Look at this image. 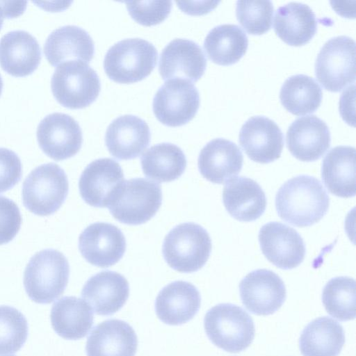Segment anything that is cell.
I'll return each instance as SVG.
<instances>
[{
    "label": "cell",
    "instance_id": "cell-21",
    "mask_svg": "<svg viewBox=\"0 0 356 356\" xmlns=\"http://www.w3.org/2000/svg\"><path fill=\"white\" fill-rule=\"evenodd\" d=\"M243 156L232 141L215 138L201 149L197 161L201 175L214 184H224L235 177L241 170Z\"/></svg>",
    "mask_w": 356,
    "mask_h": 356
},
{
    "label": "cell",
    "instance_id": "cell-42",
    "mask_svg": "<svg viewBox=\"0 0 356 356\" xmlns=\"http://www.w3.org/2000/svg\"><path fill=\"white\" fill-rule=\"evenodd\" d=\"M2 88H3V80H2V78H1V74H0V95H1V92H2Z\"/></svg>",
    "mask_w": 356,
    "mask_h": 356
},
{
    "label": "cell",
    "instance_id": "cell-36",
    "mask_svg": "<svg viewBox=\"0 0 356 356\" xmlns=\"http://www.w3.org/2000/svg\"><path fill=\"white\" fill-rule=\"evenodd\" d=\"M273 11L270 1H237L236 4L238 21L252 35H261L270 29Z\"/></svg>",
    "mask_w": 356,
    "mask_h": 356
},
{
    "label": "cell",
    "instance_id": "cell-3",
    "mask_svg": "<svg viewBox=\"0 0 356 356\" xmlns=\"http://www.w3.org/2000/svg\"><path fill=\"white\" fill-rule=\"evenodd\" d=\"M204 327L210 341L229 353L244 350L254 337L251 316L242 307L231 303L211 307L205 314Z\"/></svg>",
    "mask_w": 356,
    "mask_h": 356
},
{
    "label": "cell",
    "instance_id": "cell-39",
    "mask_svg": "<svg viewBox=\"0 0 356 356\" xmlns=\"http://www.w3.org/2000/svg\"><path fill=\"white\" fill-rule=\"evenodd\" d=\"M22 177L20 159L13 151L0 147V193L11 189Z\"/></svg>",
    "mask_w": 356,
    "mask_h": 356
},
{
    "label": "cell",
    "instance_id": "cell-32",
    "mask_svg": "<svg viewBox=\"0 0 356 356\" xmlns=\"http://www.w3.org/2000/svg\"><path fill=\"white\" fill-rule=\"evenodd\" d=\"M140 163L147 177L161 183L178 179L184 172L187 161L180 147L163 143L149 148L140 157Z\"/></svg>",
    "mask_w": 356,
    "mask_h": 356
},
{
    "label": "cell",
    "instance_id": "cell-33",
    "mask_svg": "<svg viewBox=\"0 0 356 356\" xmlns=\"http://www.w3.org/2000/svg\"><path fill=\"white\" fill-rule=\"evenodd\" d=\"M319 84L305 74L291 76L282 84L280 99L284 107L296 115L314 112L322 100Z\"/></svg>",
    "mask_w": 356,
    "mask_h": 356
},
{
    "label": "cell",
    "instance_id": "cell-17",
    "mask_svg": "<svg viewBox=\"0 0 356 356\" xmlns=\"http://www.w3.org/2000/svg\"><path fill=\"white\" fill-rule=\"evenodd\" d=\"M206 66L205 55L196 42L177 38L163 49L159 70L163 80L179 79L192 83L202 77Z\"/></svg>",
    "mask_w": 356,
    "mask_h": 356
},
{
    "label": "cell",
    "instance_id": "cell-16",
    "mask_svg": "<svg viewBox=\"0 0 356 356\" xmlns=\"http://www.w3.org/2000/svg\"><path fill=\"white\" fill-rule=\"evenodd\" d=\"M238 141L251 160L259 163H268L280 157L284 136L273 120L257 115L250 118L242 125Z\"/></svg>",
    "mask_w": 356,
    "mask_h": 356
},
{
    "label": "cell",
    "instance_id": "cell-27",
    "mask_svg": "<svg viewBox=\"0 0 356 356\" xmlns=\"http://www.w3.org/2000/svg\"><path fill=\"white\" fill-rule=\"evenodd\" d=\"M321 178L332 194L346 198L355 196V147L340 145L331 149L323 160Z\"/></svg>",
    "mask_w": 356,
    "mask_h": 356
},
{
    "label": "cell",
    "instance_id": "cell-24",
    "mask_svg": "<svg viewBox=\"0 0 356 356\" xmlns=\"http://www.w3.org/2000/svg\"><path fill=\"white\" fill-rule=\"evenodd\" d=\"M41 60V49L31 33L15 30L6 33L0 40V65L8 74L25 76L32 74Z\"/></svg>",
    "mask_w": 356,
    "mask_h": 356
},
{
    "label": "cell",
    "instance_id": "cell-15",
    "mask_svg": "<svg viewBox=\"0 0 356 356\" xmlns=\"http://www.w3.org/2000/svg\"><path fill=\"white\" fill-rule=\"evenodd\" d=\"M124 180L123 170L117 161L110 158L96 159L81 175L80 195L92 207H108Z\"/></svg>",
    "mask_w": 356,
    "mask_h": 356
},
{
    "label": "cell",
    "instance_id": "cell-23",
    "mask_svg": "<svg viewBox=\"0 0 356 356\" xmlns=\"http://www.w3.org/2000/svg\"><path fill=\"white\" fill-rule=\"evenodd\" d=\"M201 296L191 283L175 281L164 286L155 300L158 318L171 325L184 324L191 320L200 309Z\"/></svg>",
    "mask_w": 356,
    "mask_h": 356
},
{
    "label": "cell",
    "instance_id": "cell-13",
    "mask_svg": "<svg viewBox=\"0 0 356 356\" xmlns=\"http://www.w3.org/2000/svg\"><path fill=\"white\" fill-rule=\"evenodd\" d=\"M258 238L264 255L279 268H295L305 259L306 250L302 238L286 225L268 222L260 229Z\"/></svg>",
    "mask_w": 356,
    "mask_h": 356
},
{
    "label": "cell",
    "instance_id": "cell-9",
    "mask_svg": "<svg viewBox=\"0 0 356 356\" xmlns=\"http://www.w3.org/2000/svg\"><path fill=\"white\" fill-rule=\"evenodd\" d=\"M355 42L346 35L328 40L315 63V74L321 86L339 92L355 79Z\"/></svg>",
    "mask_w": 356,
    "mask_h": 356
},
{
    "label": "cell",
    "instance_id": "cell-41",
    "mask_svg": "<svg viewBox=\"0 0 356 356\" xmlns=\"http://www.w3.org/2000/svg\"><path fill=\"white\" fill-rule=\"evenodd\" d=\"M5 17L4 13L2 8V6L0 3V30L2 27L3 23V18Z\"/></svg>",
    "mask_w": 356,
    "mask_h": 356
},
{
    "label": "cell",
    "instance_id": "cell-19",
    "mask_svg": "<svg viewBox=\"0 0 356 356\" xmlns=\"http://www.w3.org/2000/svg\"><path fill=\"white\" fill-rule=\"evenodd\" d=\"M151 133L145 120L133 115L115 119L108 127L105 144L110 154L119 160L139 156L149 146Z\"/></svg>",
    "mask_w": 356,
    "mask_h": 356
},
{
    "label": "cell",
    "instance_id": "cell-26",
    "mask_svg": "<svg viewBox=\"0 0 356 356\" xmlns=\"http://www.w3.org/2000/svg\"><path fill=\"white\" fill-rule=\"evenodd\" d=\"M222 201L229 214L243 222L260 218L267 202L265 193L259 184L245 177H236L227 181L222 191Z\"/></svg>",
    "mask_w": 356,
    "mask_h": 356
},
{
    "label": "cell",
    "instance_id": "cell-29",
    "mask_svg": "<svg viewBox=\"0 0 356 356\" xmlns=\"http://www.w3.org/2000/svg\"><path fill=\"white\" fill-rule=\"evenodd\" d=\"M50 318L54 331L69 340L85 337L91 329L94 319L90 305L74 296H65L54 302Z\"/></svg>",
    "mask_w": 356,
    "mask_h": 356
},
{
    "label": "cell",
    "instance_id": "cell-30",
    "mask_svg": "<svg viewBox=\"0 0 356 356\" xmlns=\"http://www.w3.org/2000/svg\"><path fill=\"white\" fill-rule=\"evenodd\" d=\"M344 343L343 327L327 316L310 322L302 330L299 339L303 356H338Z\"/></svg>",
    "mask_w": 356,
    "mask_h": 356
},
{
    "label": "cell",
    "instance_id": "cell-25",
    "mask_svg": "<svg viewBox=\"0 0 356 356\" xmlns=\"http://www.w3.org/2000/svg\"><path fill=\"white\" fill-rule=\"evenodd\" d=\"M44 54L53 66L69 60L89 63L95 54L94 42L86 31L74 25L54 30L44 44Z\"/></svg>",
    "mask_w": 356,
    "mask_h": 356
},
{
    "label": "cell",
    "instance_id": "cell-2",
    "mask_svg": "<svg viewBox=\"0 0 356 356\" xmlns=\"http://www.w3.org/2000/svg\"><path fill=\"white\" fill-rule=\"evenodd\" d=\"M70 266L60 252L45 249L29 260L24 273L29 298L36 303L49 304L60 296L68 282Z\"/></svg>",
    "mask_w": 356,
    "mask_h": 356
},
{
    "label": "cell",
    "instance_id": "cell-12",
    "mask_svg": "<svg viewBox=\"0 0 356 356\" xmlns=\"http://www.w3.org/2000/svg\"><path fill=\"white\" fill-rule=\"evenodd\" d=\"M241 301L252 314L267 316L283 305L286 291L284 282L275 273L257 269L249 273L239 284Z\"/></svg>",
    "mask_w": 356,
    "mask_h": 356
},
{
    "label": "cell",
    "instance_id": "cell-37",
    "mask_svg": "<svg viewBox=\"0 0 356 356\" xmlns=\"http://www.w3.org/2000/svg\"><path fill=\"white\" fill-rule=\"evenodd\" d=\"M131 17L138 24L150 26L160 24L170 13L171 1H126Z\"/></svg>",
    "mask_w": 356,
    "mask_h": 356
},
{
    "label": "cell",
    "instance_id": "cell-8",
    "mask_svg": "<svg viewBox=\"0 0 356 356\" xmlns=\"http://www.w3.org/2000/svg\"><path fill=\"white\" fill-rule=\"evenodd\" d=\"M52 93L63 106L80 109L97 98L101 83L97 72L81 60H69L57 66L51 81Z\"/></svg>",
    "mask_w": 356,
    "mask_h": 356
},
{
    "label": "cell",
    "instance_id": "cell-40",
    "mask_svg": "<svg viewBox=\"0 0 356 356\" xmlns=\"http://www.w3.org/2000/svg\"><path fill=\"white\" fill-rule=\"evenodd\" d=\"M178 7L189 15H202L213 9L219 1H177Z\"/></svg>",
    "mask_w": 356,
    "mask_h": 356
},
{
    "label": "cell",
    "instance_id": "cell-7",
    "mask_svg": "<svg viewBox=\"0 0 356 356\" xmlns=\"http://www.w3.org/2000/svg\"><path fill=\"white\" fill-rule=\"evenodd\" d=\"M68 189L67 175L58 165L42 164L33 170L23 183V204L35 215L49 216L65 202Z\"/></svg>",
    "mask_w": 356,
    "mask_h": 356
},
{
    "label": "cell",
    "instance_id": "cell-35",
    "mask_svg": "<svg viewBox=\"0 0 356 356\" xmlns=\"http://www.w3.org/2000/svg\"><path fill=\"white\" fill-rule=\"evenodd\" d=\"M28 331V322L22 312L10 306H0V355L20 350Z\"/></svg>",
    "mask_w": 356,
    "mask_h": 356
},
{
    "label": "cell",
    "instance_id": "cell-22",
    "mask_svg": "<svg viewBox=\"0 0 356 356\" xmlns=\"http://www.w3.org/2000/svg\"><path fill=\"white\" fill-rule=\"evenodd\" d=\"M138 339L125 321L109 319L96 325L88 337L87 356H135Z\"/></svg>",
    "mask_w": 356,
    "mask_h": 356
},
{
    "label": "cell",
    "instance_id": "cell-18",
    "mask_svg": "<svg viewBox=\"0 0 356 356\" xmlns=\"http://www.w3.org/2000/svg\"><path fill=\"white\" fill-rule=\"evenodd\" d=\"M330 132L327 124L311 115L294 120L286 131V146L291 154L302 161L320 159L330 146Z\"/></svg>",
    "mask_w": 356,
    "mask_h": 356
},
{
    "label": "cell",
    "instance_id": "cell-5",
    "mask_svg": "<svg viewBox=\"0 0 356 356\" xmlns=\"http://www.w3.org/2000/svg\"><path fill=\"white\" fill-rule=\"evenodd\" d=\"M158 52L149 42L128 38L118 42L106 52L104 69L110 79L120 83L140 81L156 66Z\"/></svg>",
    "mask_w": 356,
    "mask_h": 356
},
{
    "label": "cell",
    "instance_id": "cell-34",
    "mask_svg": "<svg viewBox=\"0 0 356 356\" xmlns=\"http://www.w3.org/2000/svg\"><path fill=\"white\" fill-rule=\"evenodd\" d=\"M355 281L350 277L330 280L322 293V302L327 314L340 321L355 317Z\"/></svg>",
    "mask_w": 356,
    "mask_h": 356
},
{
    "label": "cell",
    "instance_id": "cell-28",
    "mask_svg": "<svg viewBox=\"0 0 356 356\" xmlns=\"http://www.w3.org/2000/svg\"><path fill=\"white\" fill-rule=\"evenodd\" d=\"M274 29L277 35L286 44L303 45L309 42L316 32V15L308 5L290 2L276 10Z\"/></svg>",
    "mask_w": 356,
    "mask_h": 356
},
{
    "label": "cell",
    "instance_id": "cell-14",
    "mask_svg": "<svg viewBox=\"0 0 356 356\" xmlns=\"http://www.w3.org/2000/svg\"><path fill=\"white\" fill-rule=\"evenodd\" d=\"M122 231L107 222H95L87 227L79 238V249L90 264L108 268L118 263L126 250Z\"/></svg>",
    "mask_w": 356,
    "mask_h": 356
},
{
    "label": "cell",
    "instance_id": "cell-6",
    "mask_svg": "<svg viewBox=\"0 0 356 356\" xmlns=\"http://www.w3.org/2000/svg\"><path fill=\"white\" fill-rule=\"evenodd\" d=\"M162 203L159 184L145 178L124 180L108 208L119 222L138 225L149 220Z\"/></svg>",
    "mask_w": 356,
    "mask_h": 356
},
{
    "label": "cell",
    "instance_id": "cell-43",
    "mask_svg": "<svg viewBox=\"0 0 356 356\" xmlns=\"http://www.w3.org/2000/svg\"><path fill=\"white\" fill-rule=\"evenodd\" d=\"M8 356H15V355H8Z\"/></svg>",
    "mask_w": 356,
    "mask_h": 356
},
{
    "label": "cell",
    "instance_id": "cell-1",
    "mask_svg": "<svg viewBox=\"0 0 356 356\" xmlns=\"http://www.w3.org/2000/svg\"><path fill=\"white\" fill-rule=\"evenodd\" d=\"M330 198L321 181L309 175L286 181L275 195V209L285 222L299 227L318 222L327 213Z\"/></svg>",
    "mask_w": 356,
    "mask_h": 356
},
{
    "label": "cell",
    "instance_id": "cell-11",
    "mask_svg": "<svg viewBox=\"0 0 356 356\" xmlns=\"http://www.w3.org/2000/svg\"><path fill=\"white\" fill-rule=\"evenodd\" d=\"M37 138L41 149L56 161L74 156L83 143L79 123L70 115L62 113L49 114L40 121Z\"/></svg>",
    "mask_w": 356,
    "mask_h": 356
},
{
    "label": "cell",
    "instance_id": "cell-20",
    "mask_svg": "<svg viewBox=\"0 0 356 356\" xmlns=\"http://www.w3.org/2000/svg\"><path fill=\"white\" fill-rule=\"evenodd\" d=\"M129 295V285L121 274L111 270L101 271L85 283L81 297L95 313L110 316L120 310Z\"/></svg>",
    "mask_w": 356,
    "mask_h": 356
},
{
    "label": "cell",
    "instance_id": "cell-31",
    "mask_svg": "<svg viewBox=\"0 0 356 356\" xmlns=\"http://www.w3.org/2000/svg\"><path fill=\"white\" fill-rule=\"evenodd\" d=\"M248 38L236 24H225L213 28L204 42V50L213 63L229 65L236 63L246 52Z\"/></svg>",
    "mask_w": 356,
    "mask_h": 356
},
{
    "label": "cell",
    "instance_id": "cell-4",
    "mask_svg": "<svg viewBox=\"0 0 356 356\" xmlns=\"http://www.w3.org/2000/svg\"><path fill=\"white\" fill-rule=\"evenodd\" d=\"M211 251V240L207 230L194 222L173 227L165 236L162 252L166 263L181 273H193L207 263Z\"/></svg>",
    "mask_w": 356,
    "mask_h": 356
},
{
    "label": "cell",
    "instance_id": "cell-10",
    "mask_svg": "<svg viewBox=\"0 0 356 356\" xmlns=\"http://www.w3.org/2000/svg\"><path fill=\"white\" fill-rule=\"evenodd\" d=\"M200 106V95L191 82L179 79H170L154 95L152 108L154 115L168 127H179L191 121Z\"/></svg>",
    "mask_w": 356,
    "mask_h": 356
},
{
    "label": "cell",
    "instance_id": "cell-38",
    "mask_svg": "<svg viewBox=\"0 0 356 356\" xmlns=\"http://www.w3.org/2000/svg\"><path fill=\"white\" fill-rule=\"evenodd\" d=\"M22 217L17 205L11 200L0 196V245L11 241L18 233Z\"/></svg>",
    "mask_w": 356,
    "mask_h": 356
}]
</instances>
